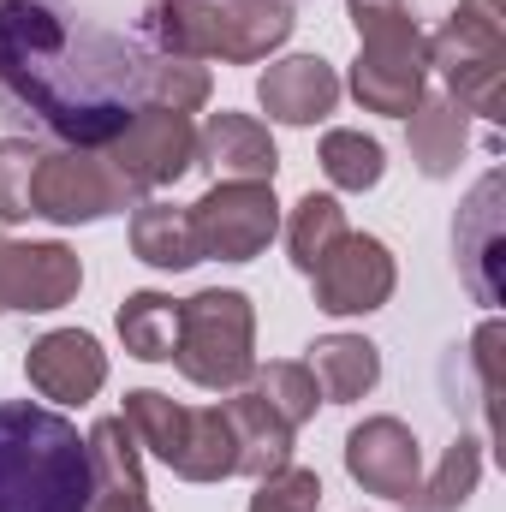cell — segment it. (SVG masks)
Wrapping results in <instances>:
<instances>
[{
	"label": "cell",
	"instance_id": "obj_14",
	"mask_svg": "<svg viewBox=\"0 0 506 512\" xmlns=\"http://www.w3.org/2000/svg\"><path fill=\"white\" fill-rule=\"evenodd\" d=\"M24 376H30V387L42 399L84 405V399H96L102 382H108V352L90 334H78V328H54V334H42L24 352Z\"/></svg>",
	"mask_w": 506,
	"mask_h": 512
},
{
	"label": "cell",
	"instance_id": "obj_8",
	"mask_svg": "<svg viewBox=\"0 0 506 512\" xmlns=\"http://www.w3.org/2000/svg\"><path fill=\"white\" fill-rule=\"evenodd\" d=\"M137 197L126 179L108 167L102 149H36L30 167V221H54V227H78V221H102V215H126Z\"/></svg>",
	"mask_w": 506,
	"mask_h": 512
},
{
	"label": "cell",
	"instance_id": "obj_9",
	"mask_svg": "<svg viewBox=\"0 0 506 512\" xmlns=\"http://www.w3.org/2000/svg\"><path fill=\"white\" fill-rule=\"evenodd\" d=\"M108 167L126 179L131 197H149L161 185H179L191 167H197V126L191 114H173V108H137L126 126L102 143Z\"/></svg>",
	"mask_w": 506,
	"mask_h": 512
},
{
	"label": "cell",
	"instance_id": "obj_12",
	"mask_svg": "<svg viewBox=\"0 0 506 512\" xmlns=\"http://www.w3.org/2000/svg\"><path fill=\"white\" fill-rule=\"evenodd\" d=\"M316 310L328 316H370L393 298V256L370 233H346L334 251L310 268Z\"/></svg>",
	"mask_w": 506,
	"mask_h": 512
},
{
	"label": "cell",
	"instance_id": "obj_17",
	"mask_svg": "<svg viewBox=\"0 0 506 512\" xmlns=\"http://www.w3.org/2000/svg\"><path fill=\"white\" fill-rule=\"evenodd\" d=\"M256 102L280 126H316V120H328L340 108V78L316 54H292V60H274L256 78Z\"/></svg>",
	"mask_w": 506,
	"mask_h": 512
},
{
	"label": "cell",
	"instance_id": "obj_25",
	"mask_svg": "<svg viewBox=\"0 0 506 512\" xmlns=\"http://www.w3.org/2000/svg\"><path fill=\"white\" fill-rule=\"evenodd\" d=\"M346 233H352V227H346V209H340L334 197H316V191H310V197L292 209V221H286V251H292V268H298V274H310V268L334 251Z\"/></svg>",
	"mask_w": 506,
	"mask_h": 512
},
{
	"label": "cell",
	"instance_id": "obj_19",
	"mask_svg": "<svg viewBox=\"0 0 506 512\" xmlns=\"http://www.w3.org/2000/svg\"><path fill=\"white\" fill-rule=\"evenodd\" d=\"M221 411H227L233 441H239V477H256V483H262V477H274L280 465H292V435H298V429H286V423L262 405L256 387L221 399Z\"/></svg>",
	"mask_w": 506,
	"mask_h": 512
},
{
	"label": "cell",
	"instance_id": "obj_13",
	"mask_svg": "<svg viewBox=\"0 0 506 512\" xmlns=\"http://www.w3.org/2000/svg\"><path fill=\"white\" fill-rule=\"evenodd\" d=\"M346 471H352L358 489L411 507V495L423 483V447H417V435L399 417H364L346 435Z\"/></svg>",
	"mask_w": 506,
	"mask_h": 512
},
{
	"label": "cell",
	"instance_id": "obj_26",
	"mask_svg": "<svg viewBox=\"0 0 506 512\" xmlns=\"http://www.w3.org/2000/svg\"><path fill=\"white\" fill-rule=\"evenodd\" d=\"M143 102L149 108H173V114H197L209 102V66L203 60H179V54H149Z\"/></svg>",
	"mask_w": 506,
	"mask_h": 512
},
{
	"label": "cell",
	"instance_id": "obj_7",
	"mask_svg": "<svg viewBox=\"0 0 506 512\" xmlns=\"http://www.w3.org/2000/svg\"><path fill=\"white\" fill-rule=\"evenodd\" d=\"M429 66L447 78V102L459 114L506 120V24L501 0H459L453 18L429 36Z\"/></svg>",
	"mask_w": 506,
	"mask_h": 512
},
{
	"label": "cell",
	"instance_id": "obj_24",
	"mask_svg": "<svg viewBox=\"0 0 506 512\" xmlns=\"http://www.w3.org/2000/svg\"><path fill=\"white\" fill-rule=\"evenodd\" d=\"M477 477H483V441L459 435V441L447 447L441 471L417 483V495H411V512H459L465 501H471V495H477Z\"/></svg>",
	"mask_w": 506,
	"mask_h": 512
},
{
	"label": "cell",
	"instance_id": "obj_16",
	"mask_svg": "<svg viewBox=\"0 0 506 512\" xmlns=\"http://www.w3.org/2000/svg\"><path fill=\"white\" fill-rule=\"evenodd\" d=\"M90 507L84 512H155L143 483V447L120 417H102L90 435Z\"/></svg>",
	"mask_w": 506,
	"mask_h": 512
},
{
	"label": "cell",
	"instance_id": "obj_6",
	"mask_svg": "<svg viewBox=\"0 0 506 512\" xmlns=\"http://www.w3.org/2000/svg\"><path fill=\"white\" fill-rule=\"evenodd\" d=\"M179 376L209 393H233L256 370V310L245 292L209 286L197 298H179V346H173Z\"/></svg>",
	"mask_w": 506,
	"mask_h": 512
},
{
	"label": "cell",
	"instance_id": "obj_1",
	"mask_svg": "<svg viewBox=\"0 0 506 512\" xmlns=\"http://www.w3.org/2000/svg\"><path fill=\"white\" fill-rule=\"evenodd\" d=\"M143 66L137 42L78 24L54 0L0 6V108L66 149H102L143 108Z\"/></svg>",
	"mask_w": 506,
	"mask_h": 512
},
{
	"label": "cell",
	"instance_id": "obj_22",
	"mask_svg": "<svg viewBox=\"0 0 506 512\" xmlns=\"http://www.w3.org/2000/svg\"><path fill=\"white\" fill-rule=\"evenodd\" d=\"M131 251L143 256L149 268H197V233H191V209H173V203H137L131 215Z\"/></svg>",
	"mask_w": 506,
	"mask_h": 512
},
{
	"label": "cell",
	"instance_id": "obj_27",
	"mask_svg": "<svg viewBox=\"0 0 506 512\" xmlns=\"http://www.w3.org/2000/svg\"><path fill=\"white\" fill-rule=\"evenodd\" d=\"M322 173L340 191H370L387 173V155H381L376 137H364V131H328L322 137Z\"/></svg>",
	"mask_w": 506,
	"mask_h": 512
},
{
	"label": "cell",
	"instance_id": "obj_5",
	"mask_svg": "<svg viewBox=\"0 0 506 512\" xmlns=\"http://www.w3.org/2000/svg\"><path fill=\"white\" fill-rule=\"evenodd\" d=\"M131 441L143 453H155L173 477L185 483H227L239 477V441H233V423L221 405H179L155 387H137L126 393V417Z\"/></svg>",
	"mask_w": 506,
	"mask_h": 512
},
{
	"label": "cell",
	"instance_id": "obj_2",
	"mask_svg": "<svg viewBox=\"0 0 506 512\" xmlns=\"http://www.w3.org/2000/svg\"><path fill=\"white\" fill-rule=\"evenodd\" d=\"M90 441L48 405H0V512H84Z\"/></svg>",
	"mask_w": 506,
	"mask_h": 512
},
{
	"label": "cell",
	"instance_id": "obj_10",
	"mask_svg": "<svg viewBox=\"0 0 506 512\" xmlns=\"http://www.w3.org/2000/svg\"><path fill=\"white\" fill-rule=\"evenodd\" d=\"M191 233H197V251L215 256V262H251V256H262L268 239L280 233L274 185L215 179V185L191 203Z\"/></svg>",
	"mask_w": 506,
	"mask_h": 512
},
{
	"label": "cell",
	"instance_id": "obj_21",
	"mask_svg": "<svg viewBox=\"0 0 506 512\" xmlns=\"http://www.w3.org/2000/svg\"><path fill=\"white\" fill-rule=\"evenodd\" d=\"M405 120H411V161H417V173H429V179H447V173L459 167L465 143H471L465 114H459L447 96H423V102H417Z\"/></svg>",
	"mask_w": 506,
	"mask_h": 512
},
{
	"label": "cell",
	"instance_id": "obj_3",
	"mask_svg": "<svg viewBox=\"0 0 506 512\" xmlns=\"http://www.w3.org/2000/svg\"><path fill=\"white\" fill-rule=\"evenodd\" d=\"M143 30L161 54H179V60L256 66L292 36V6L286 0H149Z\"/></svg>",
	"mask_w": 506,
	"mask_h": 512
},
{
	"label": "cell",
	"instance_id": "obj_23",
	"mask_svg": "<svg viewBox=\"0 0 506 512\" xmlns=\"http://www.w3.org/2000/svg\"><path fill=\"white\" fill-rule=\"evenodd\" d=\"M120 340H126L131 358H143V364H173L179 298H167V292H131L126 304H120Z\"/></svg>",
	"mask_w": 506,
	"mask_h": 512
},
{
	"label": "cell",
	"instance_id": "obj_31",
	"mask_svg": "<svg viewBox=\"0 0 506 512\" xmlns=\"http://www.w3.org/2000/svg\"><path fill=\"white\" fill-rule=\"evenodd\" d=\"M501 322H483L477 328V340H471V352H477V376H483V411H495V393H501V382H495V364H501Z\"/></svg>",
	"mask_w": 506,
	"mask_h": 512
},
{
	"label": "cell",
	"instance_id": "obj_4",
	"mask_svg": "<svg viewBox=\"0 0 506 512\" xmlns=\"http://www.w3.org/2000/svg\"><path fill=\"white\" fill-rule=\"evenodd\" d=\"M352 24H358L352 96L370 114L405 120L429 96V36L417 30L405 0H352Z\"/></svg>",
	"mask_w": 506,
	"mask_h": 512
},
{
	"label": "cell",
	"instance_id": "obj_30",
	"mask_svg": "<svg viewBox=\"0 0 506 512\" xmlns=\"http://www.w3.org/2000/svg\"><path fill=\"white\" fill-rule=\"evenodd\" d=\"M316 507H322V477L304 471V465H280L251 495V512H316Z\"/></svg>",
	"mask_w": 506,
	"mask_h": 512
},
{
	"label": "cell",
	"instance_id": "obj_32",
	"mask_svg": "<svg viewBox=\"0 0 506 512\" xmlns=\"http://www.w3.org/2000/svg\"><path fill=\"white\" fill-rule=\"evenodd\" d=\"M0 6H6V0H0Z\"/></svg>",
	"mask_w": 506,
	"mask_h": 512
},
{
	"label": "cell",
	"instance_id": "obj_29",
	"mask_svg": "<svg viewBox=\"0 0 506 512\" xmlns=\"http://www.w3.org/2000/svg\"><path fill=\"white\" fill-rule=\"evenodd\" d=\"M30 167H36V143L0 137V221L6 227L30 221Z\"/></svg>",
	"mask_w": 506,
	"mask_h": 512
},
{
	"label": "cell",
	"instance_id": "obj_15",
	"mask_svg": "<svg viewBox=\"0 0 506 512\" xmlns=\"http://www.w3.org/2000/svg\"><path fill=\"white\" fill-rule=\"evenodd\" d=\"M501 191L506 179L501 173H483L477 191L465 197L459 221H453V251H459V268L477 292V304H501Z\"/></svg>",
	"mask_w": 506,
	"mask_h": 512
},
{
	"label": "cell",
	"instance_id": "obj_11",
	"mask_svg": "<svg viewBox=\"0 0 506 512\" xmlns=\"http://www.w3.org/2000/svg\"><path fill=\"white\" fill-rule=\"evenodd\" d=\"M84 286V262L66 245H24L0 233V316H42L72 304Z\"/></svg>",
	"mask_w": 506,
	"mask_h": 512
},
{
	"label": "cell",
	"instance_id": "obj_28",
	"mask_svg": "<svg viewBox=\"0 0 506 512\" xmlns=\"http://www.w3.org/2000/svg\"><path fill=\"white\" fill-rule=\"evenodd\" d=\"M251 387L262 393V405H268L286 429H304V423L316 417V405H322L316 376H310L304 364H268V370H251Z\"/></svg>",
	"mask_w": 506,
	"mask_h": 512
},
{
	"label": "cell",
	"instance_id": "obj_18",
	"mask_svg": "<svg viewBox=\"0 0 506 512\" xmlns=\"http://www.w3.org/2000/svg\"><path fill=\"white\" fill-rule=\"evenodd\" d=\"M197 161L215 179H251V185H274L280 173L274 137L251 114H209V126L197 131Z\"/></svg>",
	"mask_w": 506,
	"mask_h": 512
},
{
	"label": "cell",
	"instance_id": "obj_20",
	"mask_svg": "<svg viewBox=\"0 0 506 512\" xmlns=\"http://www.w3.org/2000/svg\"><path fill=\"white\" fill-rule=\"evenodd\" d=\"M304 370L316 376V393L328 405H352V399H364L381 382V352L364 334H328V340L310 346V364Z\"/></svg>",
	"mask_w": 506,
	"mask_h": 512
}]
</instances>
